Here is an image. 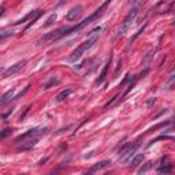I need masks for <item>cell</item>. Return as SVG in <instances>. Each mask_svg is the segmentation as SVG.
Instances as JSON below:
<instances>
[{
    "label": "cell",
    "mask_w": 175,
    "mask_h": 175,
    "mask_svg": "<svg viewBox=\"0 0 175 175\" xmlns=\"http://www.w3.org/2000/svg\"><path fill=\"white\" fill-rule=\"evenodd\" d=\"M88 62H86V60H83V62L81 63V64H78V66H74V70H81L82 67H83V66H85Z\"/></svg>",
    "instance_id": "23"
},
{
    "label": "cell",
    "mask_w": 175,
    "mask_h": 175,
    "mask_svg": "<svg viewBox=\"0 0 175 175\" xmlns=\"http://www.w3.org/2000/svg\"><path fill=\"white\" fill-rule=\"evenodd\" d=\"M11 133H13V129H4L2 133H0V138L4 140V138H7L8 136H11Z\"/></svg>",
    "instance_id": "21"
},
{
    "label": "cell",
    "mask_w": 175,
    "mask_h": 175,
    "mask_svg": "<svg viewBox=\"0 0 175 175\" xmlns=\"http://www.w3.org/2000/svg\"><path fill=\"white\" fill-rule=\"evenodd\" d=\"M73 93V89L71 88H67V89H64V90H62V92H60L58 96H56V99H55V101L56 103H60V101H63L64 99H67L69 96Z\"/></svg>",
    "instance_id": "12"
},
{
    "label": "cell",
    "mask_w": 175,
    "mask_h": 175,
    "mask_svg": "<svg viewBox=\"0 0 175 175\" xmlns=\"http://www.w3.org/2000/svg\"><path fill=\"white\" fill-rule=\"evenodd\" d=\"M171 74H175V67L172 69V71H171Z\"/></svg>",
    "instance_id": "27"
},
{
    "label": "cell",
    "mask_w": 175,
    "mask_h": 175,
    "mask_svg": "<svg viewBox=\"0 0 175 175\" xmlns=\"http://www.w3.org/2000/svg\"><path fill=\"white\" fill-rule=\"evenodd\" d=\"M150 168H153V161H146L145 164H144V166L140 168V170L137 171V174H138V175H142V174H145L146 171H149Z\"/></svg>",
    "instance_id": "14"
},
{
    "label": "cell",
    "mask_w": 175,
    "mask_h": 175,
    "mask_svg": "<svg viewBox=\"0 0 175 175\" xmlns=\"http://www.w3.org/2000/svg\"><path fill=\"white\" fill-rule=\"evenodd\" d=\"M155 53H156V48H153V49H150L149 52H146V55L144 56V59H142V64H144V67H145V69H149V64L152 63Z\"/></svg>",
    "instance_id": "10"
},
{
    "label": "cell",
    "mask_w": 175,
    "mask_h": 175,
    "mask_svg": "<svg viewBox=\"0 0 175 175\" xmlns=\"http://www.w3.org/2000/svg\"><path fill=\"white\" fill-rule=\"evenodd\" d=\"M171 168H172V166H171V164L160 166V167H159V172H161V174H168V172L171 171Z\"/></svg>",
    "instance_id": "20"
},
{
    "label": "cell",
    "mask_w": 175,
    "mask_h": 175,
    "mask_svg": "<svg viewBox=\"0 0 175 175\" xmlns=\"http://www.w3.org/2000/svg\"><path fill=\"white\" fill-rule=\"evenodd\" d=\"M138 148H140V142L131 144L129 148H126V149L122 150L120 153H118V160H119L120 163H127V161H130V160L136 156Z\"/></svg>",
    "instance_id": "5"
},
{
    "label": "cell",
    "mask_w": 175,
    "mask_h": 175,
    "mask_svg": "<svg viewBox=\"0 0 175 175\" xmlns=\"http://www.w3.org/2000/svg\"><path fill=\"white\" fill-rule=\"evenodd\" d=\"M82 11H83L82 5H80V4H78V5H74V7L71 8L67 14H66V21H69V22L77 21L78 18L82 15Z\"/></svg>",
    "instance_id": "7"
},
{
    "label": "cell",
    "mask_w": 175,
    "mask_h": 175,
    "mask_svg": "<svg viewBox=\"0 0 175 175\" xmlns=\"http://www.w3.org/2000/svg\"><path fill=\"white\" fill-rule=\"evenodd\" d=\"M25 64H26V60H21V62H18V63H15V64H13V66H10L8 69L3 70L2 77H3V78H7V77H10V75L16 74L19 70H22L23 67H25Z\"/></svg>",
    "instance_id": "6"
},
{
    "label": "cell",
    "mask_w": 175,
    "mask_h": 175,
    "mask_svg": "<svg viewBox=\"0 0 175 175\" xmlns=\"http://www.w3.org/2000/svg\"><path fill=\"white\" fill-rule=\"evenodd\" d=\"M48 131V127H36V129H32V130H29L26 133H23V134H21L19 137H16V140H15V144L16 145H19L18 146V149L19 150H29V149H32L36 144H37L38 141V138L41 136H44L45 133Z\"/></svg>",
    "instance_id": "2"
},
{
    "label": "cell",
    "mask_w": 175,
    "mask_h": 175,
    "mask_svg": "<svg viewBox=\"0 0 175 175\" xmlns=\"http://www.w3.org/2000/svg\"><path fill=\"white\" fill-rule=\"evenodd\" d=\"M155 101H156L155 99H150V100H148V103H146V105H148V107H152V105L155 104Z\"/></svg>",
    "instance_id": "25"
},
{
    "label": "cell",
    "mask_w": 175,
    "mask_h": 175,
    "mask_svg": "<svg viewBox=\"0 0 175 175\" xmlns=\"http://www.w3.org/2000/svg\"><path fill=\"white\" fill-rule=\"evenodd\" d=\"M129 80H130V74H127V75L125 77V80H123L122 82H120V85H119V86H123L125 83H127V82H129Z\"/></svg>",
    "instance_id": "24"
},
{
    "label": "cell",
    "mask_w": 175,
    "mask_h": 175,
    "mask_svg": "<svg viewBox=\"0 0 175 175\" xmlns=\"http://www.w3.org/2000/svg\"><path fill=\"white\" fill-rule=\"evenodd\" d=\"M108 4H110V0H107L105 3H103L92 15H89L88 18H85L83 21H81L80 23H77V25H74V26H71V27H60V29H58V30H53V32L45 34L44 37H41V38L38 40V45H41L43 43H49V41H58V40H60V38L66 37V36H70V34H73V33H75V32H80L81 29L86 27V26L90 25V23H92L94 19H97L99 16H101Z\"/></svg>",
    "instance_id": "1"
},
{
    "label": "cell",
    "mask_w": 175,
    "mask_h": 175,
    "mask_svg": "<svg viewBox=\"0 0 175 175\" xmlns=\"http://www.w3.org/2000/svg\"><path fill=\"white\" fill-rule=\"evenodd\" d=\"M85 175H93V174H92V172H89V171H88V172H86Z\"/></svg>",
    "instance_id": "28"
},
{
    "label": "cell",
    "mask_w": 175,
    "mask_h": 175,
    "mask_svg": "<svg viewBox=\"0 0 175 175\" xmlns=\"http://www.w3.org/2000/svg\"><path fill=\"white\" fill-rule=\"evenodd\" d=\"M174 85H175V74H171L170 77H168V80L166 81V89L171 90Z\"/></svg>",
    "instance_id": "17"
},
{
    "label": "cell",
    "mask_w": 175,
    "mask_h": 175,
    "mask_svg": "<svg viewBox=\"0 0 175 175\" xmlns=\"http://www.w3.org/2000/svg\"><path fill=\"white\" fill-rule=\"evenodd\" d=\"M97 36H92V37H89L86 41H83V43L77 48V49H74L73 52H71V55L67 58V62H70V63H74V62H77V60H80L85 53L92 48L96 43H97Z\"/></svg>",
    "instance_id": "3"
},
{
    "label": "cell",
    "mask_w": 175,
    "mask_h": 175,
    "mask_svg": "<svg viewBox=\"0 0 175 175\" xmlns=\"http://www.w3.org/2000/svg\"><path fill=\"white\" fill-rule=\"evenodd\" d=\"M111 164V161L110 160H103V161H100L99 164H96V166H93V167H90L89 168V172H96V171H100V170H103V168H105V167H108Z\"/></svg>",
    "instance_id": "11"
},
{
    "label": "cell",
    "mask_w": 175,
    "mask_h": 175,
    "mask_svg": "<svg viewBox=\"0 0 175 175\" xmlns=\"http://www.w3.org/2000/svg\"><path fill=\"white\" fill-rule=\"evenodd\" d=\"M14 92H15V89H10V90H7L3 96H2V100H0V105L2 107H4L5 104H7L8 101H11V100H14Z\"/></svg>",
    "instance_id": "9"
},
{
    "label": "cell",
    "mask_w": 175,
    "mask_h": 175,
    "mask_svg": "<svg viewBox=\"0 0 175 175\" xmlns=\"http://www.w3.org/2000/svg\"><path fill=\"white\" fill-rule=\"evenodd\" d=\"M110 66H111V58H110V60H108V62L105 63L104 69L101 70V73H100L99 78H97V80H96V82H94V85H96V86H99V85H101V83L104 82L105 77H107V73H108V69H110Z\"/></svg>",
    "instance_id": "8"
},
{
    "label": "cell",
    "mask_w": 175,
    "mask_h": 175,
    "mask_svg": "<svg viewBox=\"0 0 175 175\" xmlns=\"http://www.w3.org/2000/svg\"><path fill=\"white\" fill-rule=\"evenodd\" d=\"M29 110H30V107H27V108H26V110H25V112H23V114H22V115H21V118H19V120H22L23 118H25V115H26V114L29 112Z\"/></svg>",
    "instance_id": "26"
},
{
    "label": "cell",
    "mask_w": 175,
    "mask_h": 175,
    "mask_svg": "<svg viewBox=\"0 0 175 175\" xmlns=\"http://www.w3.org/2000/svg\"><path fill=\"white\" fill-rule=\"evenodd\" d=\"M56 18H58V15H56V14H52V15H51V16L47 19V22H45L44 25H43V29H44V27H48V26H51L52 23L56 21Z\"/></svg>",
    "instance_id": "19"
},
{
    "label": "cell",
    "mask_w": 175,
    "mask_h": 175,
    "mask_svg": "<svg viewBox=\"0 0 175 175\" xmlns=\"http://www.w3.org/2000/svg\"><path fill=\"white\" fill-rule=\"evenodd\" d=\"M105 175H108V174H105Z\"/></svg>",
    "instance_id": "29"
},
{
    "label": "cell",
    "mask_w": 175,
    "mask_h": 175,
    "mask_svg": "<svg viewBox=\"0 0 175 175\" xmlns=\"http://www.w3.org/2000/svg\"><path fill=\"white\" fill-rule=\"evenodd\" d=\"M144 159H145V156H144V153H140V155H136L134 157H133L131 160H130V164H131V167H134V166H137L138 163H141Z\"/></svg>",
    "instance_id": "16"
},
{
    "label": "cell",
    "mask_w": 175,
    "mask_h": 175,
    "mask_svg": "<svg viewBox=\"0 0 175 175\" xmlns=\"http://www.w3.org/2000/svg\"><path fill=\"white\" fill-rule=\"evenodd\" d=\"M41 15H43V11H40V13H38L37 15H36V16H34L33 19H32V21L29 22V23H27V25H26L25 27H23V32H26V30H27V29H29L30 26H32V25H34V23H36V21H37V19H38V18H40Z\"/></svg>",
    "instance_id": "18"
},
{
    "label": "cell",
    "mask_w": 175,
    "mask_h": 175,
    "mask_svg": "<svg viewBox=\"0 0 175 175\" xmlns=\"http://www.w3.org/2000/svg\"><path fill=\"white\" fill-rule=\"evenodd\" d=\"M56 83H59V80L56 77H52V78H49L47 82H44V85H43V89L45 90V89H49V88H52L53 85H56Z\"/></svg>",
    "instance_id": "15"
},
{
    "label": "cell",
    "mask_w": 175,
    "mask_h": 175,
    "mask_svg": "<svg viewBox=\"0 0 175 175\" xmlns=\"http://www.w3.org/2000/svg\"><path fill=\"white\" fill-rule=\"evenodd\" d=\"M11 34H13V32H11V30H3V32L0 33V40L3 41L5 37H8V36H11Z\"/></svg>",
    "instance_id": "22"
},
{
    "label": "cell",
    "mask_w": 175,
    "mask_h": 175,
    "mask_svg": "<svg viewBox=\"0 0 175 175\" xmlns=\"http://www.w3.org/2000/svg\"><path fill=\"white\" fill-rule=\"evenodd\" d=\"M137 14H138V8H137V7H133V8L130 10V13L126 15V18L123 19V22L120 23V26H119V29H118V33H116V37H123V36L127 33V30L130 29L131 23L134 22Z\"/></svg>",
    "instance_id": "4"
},
{
    "label": "cell",
    "mask_w": 175,
    "mask_h": 175,
    "mask_svg": "<svg viewBox=\"0 0 175 175\" xmlns=\"http://www.w3.org/2000/svg\"><path fill=\"white\" fill-rule=\"evenodd\" d=\"M40 11H41V10H36V11H32V13H30V14H27L26 16H23V18H22V19H19V21H16V22H14V26H15V25H21V23H25V22H26V21H29V19H30V21H32V19H33V18H34L36 15H37V14L40 13Z\"/></svg>",
    "instance_id": "13"
}]
</instances>
